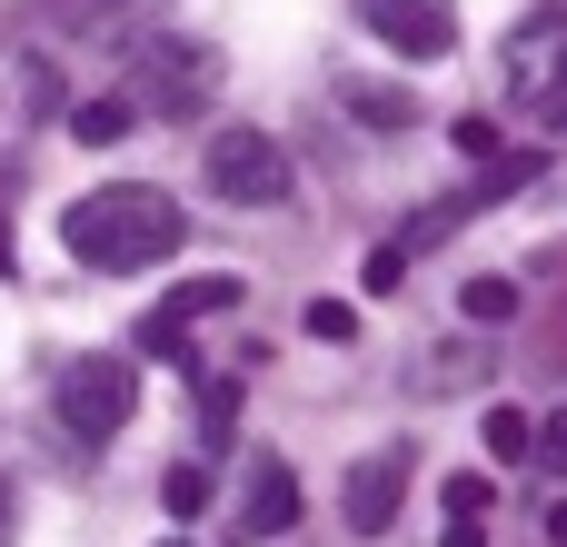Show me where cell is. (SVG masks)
I'll list each match as a JSON object with an SVG mask.
<instances>
[{
    "mask_svg": "<svg viewBox=\"0 0 567 547\" xmlns=\"http://www.w3.org/2000/svg\"><path fill=\"white\" fill-rule=\"evenodd\" d=\"M199 179H209V199H229V209H289V189H299V169H289V149L269 140V130H219L209 140V159H199Z\"/></svg>",
    "mask_w": 567,
    "mask_h": 547,
    "instance_id": "obj_3",
    "label": "cell"
},
{
    "mask_svg": "<svg viewBox=\"0 0 567 547\" xmlns=\"http://www.w3.org/2000/svg\"><path fill=\"white\" fill-rule=\"evenodd\" d=\"M478 508H488V468H458L449 478V518H478Z\"/></svg>",
    "mask_w": 567,
    "mask_h": 547,
    "instance_id": "obj_17",
    "label": "cell"
},
{
    "mask_svg": "<svg viewBox=\"0 0 567 547\" xmlns=\"http://www.w3.org/2000/svg\"><path fill=\"white\" fill-rule=\"evenodd\" d=\"M439 547H488V518H449V538Z\"/></svg>",
    "mask_w": 567,
    "mask_h": 547,
    "instance_id": "obj_21",
    "label": "cell"
},
{
    "mask_svg": "<svg viewBox=\"0 0 567 547\" xmlns=\"http://www.w3.org/2000/svg\"><path fill=\"white\" fill-rule=\"evenodd\" d=\"M159 508H169V518H199V508H209V468H199V458H179V468L159 478Z\"/></svg>",
    "mask_w": 567,
    "mask_h": 547,
    "instance_id": "obj_15",
    "label": "cell"
},
{
    "mask_svg": "<svg viewBox=\"0 0 567 547\" xmlns=\"http://www.w3.org/2000/svg\"><path fill=\"white\" fill-rule=\"evenodd\" d=\"M309 339L349 349V339H359V309H349V299H309Z\"/></svg>",
    "mask_w": 567,
    "mask_h": 547,
    "instance_id": "obj_16",
    "label": "cell"
},
{
    "mask_svg": "<svg viewBox=\"0 0 567 547\" xmlns=\"http://www.w3.org/2000/svg\"><path fill=\"white\" fill-rule=\"evenodd\" d=\"M369 289H379V299L409 289V249H369Z\"/></svg>",
    "mask_w": 567,
    "mask_h": 547,
    "instance_id": "obj_18",
    "label": "cell"
},
{
    "mask_svg": "<svg viewBox=\"0 0 567 547\" xmlns=\"http://www.w3.org/2000/svg\"><path fill=\"white\" fill-rule=\"evenodd\" d=\"M558 60H567V20L558 10H528L518 30H508V100L518 110H558Z\"/></svg>",
    "mask_w": 567,
    "mask_h": 547,
    "instance_id": "obj_5",
    "label": "cell"
},
{
    "mask_svg": "<svg viewBox=\"0 0 567 547\" xmlns=\"http://www.w3.org/2000/svg\"><path fill=\"white\" fill-rule=\"evenodd\" d=\"M20 538V488H10V468H0V547Z\"/></svg>",
    "mask_w": 567,
    "mask_h": 547,
    "instance_id": "obj_20",
    "label": "cell"
},
{
    "mask_svg": "<svg viewBox=\"0 0 567 547\" xmlns=\"http://www.w3.org/2000/svg\"><path fill=\"white\" fill-rule=\"evenodd\" d=\"M478 379H488V359H478V349H458V339H449V349H429V359L409 369V389H419V399H449V389H478Z\"/></svg>",
    "mask_w": 567,
    "mask_h": 547,
    "instance_id": "obj_10",
    "label": "cell"
},
{
    "mask_svg": "<svg viewBox=\"0 0 567 547\" xmlns=\"http://www.w3.org/2000/svg\"><path fill=\"white\" fill-rule=\"evenodd\" d=\"M399 508H409V448H379V458H359V468L339 478V518H349L359 538H389Z\"/></svg>",
    "mask_w": 567,
    "mask_h": 547,
    "instance_id": "obj_6",
    "label": "cell"
},
{
    "mask_svg": "<svg viewBox=\"0 0 567 547\" xmlns=\"http://www.w3.org/2000/svg\"><path fill=\"white\" fill-rule=\"evenodd\" d=\"M359 30H369V40H389L399 60H419V70L458 50V20H449L439 0H359Z\"/></svg>",
    "mask_w": 567,
    "mask_h": 547,
    "instance_id": "obj_7",
    "label": "cell"
},
{
    "mask_svg": "<svg viewBox=\"0 0 567 547\" xmlns=\"http://www.w3.org/2000/svg\"><path fill=\"white\" fill-rule=\"evenodd\" d=\"M528 438H538L528 409H488V458H498V468H528Z\"/></svg>",
    "mask_w": 567,
    "mask_h": 547,
    "instance_id": "obj_14",
    "label": "cell"
},
{
    "mask_svg": "<svg viewBox=\"0 0 567 547\" xmlns=\"http://www.w3.org/2000/svg\"><path fill=\"white\" fill-rule=\"evenodd\" d=\"M179 209H169V189H150V179H110V189H90V199H70L60 209V249L80 259V269H110V279H130V269H150V259H169L179 249Z\"/></svg>",
    "mask_w": 567,
    "mask_h": 547,
    "instance_id": "obj_1",
    "label": "cell"
},
{
    "mask_svg": "<svg viewBox=\"0 0 567 547\" xmlns=\"http://www.w3.org/2000/svg\"><path fill=\"white\" fill-rule=\"evenodd\" d=\"M130 120H140L130 100H80V110H70V140H80V149H120Z\"/></svg>",
    "mask_w": 567,
    "mask_h": 547,
    "instance_id": "obj_12",
    "label": "cell"
},
{
    "mask_svg": "<svg viewBox=\"0 0 567 547\" xmlns=\"http://www.w3.org/2000/svg\"><path fill=\"white\" fill-rule=\"evenodd\" d=\"M449 140H458V149H468V159H498V120H458V130H449Z\"/></svg>",
    "mask_w": 567,
    "mask_h": 547,
    "instance_id": "obj_19",
    "label": "cell"
},
{
    "mask_svg": "<svg viewBox=\"0 0 567 547\" xmlns=\"http://www.w3.org/2000/svg\"><path fill=\"white\" fill-rule=\"evenodd\" d=\"M339 100H349L369 130H409V120H419V100H409V90H389V80H349Z\"/></svg>",
    "mask_w": 567,
    "mask_h": 547,
    "instance_id": "obj_11",
    "label": "cell"
},
{
    "mask_svg": "<svg viewBox=\"0 0 567 547\" xmlns=\"http://www.w3.org/2000/svg\"><path fill=\"white\" fill-rule=\"evenodd\" d=\"M289 528H299V478L279 458H259L239 488V538H289Z\"/></svg>",
    "mask_w": 567,
    "mask_h": 547,
    "instance_id": "obj_9",
    "label": "cell"
},
{
    "mask_svg": "<svg viewBox=\"0 0 567 547\" xmlns=\"http://www.w3.org/2000/svg\"><path fill=\"white\" fill-rule=\"evenodd\" d=\"M159 547H189V538H159Z\"/></svg>",
    "mask_w": 567,
    "mask_h": 547,
    "instance_id": "obj_23",
    "label": "cell"
},
{
    "mask_svg": "<svg viewBox=\"0 0 567 547\" xmlns=\"http://www.w3.org/2000/svg\"><path fill=\"white\" fill-rule=\"evenodd\" d=\"M458 309H468L478 329H508V319H518V279H498V269H478V279L458 289Z\"/></svg>",
    "mask_w": 567,
    "mask_h": 547,
    "instance_id": "obj_13",
    "label": "cell"
},
{
    "mask_svg": "<svg viewBox=\"0 0 567 547\" xmlns=\"http://www.w3.org/2000/svg\"><path fill=\"white\" fill-rule=\"evenodd\" d=\"M219 309H239V279H229V269H209V279H179V289H169V299L140 319V349H169V359H179V339H189L199 319H219Z\"/></svg>",
    "mask_w": 567,
    "mask_h": 547,
    "instance_id": "obj_8",
    "label": "cell"
},
{
    "mask_svg": "<svg viewBox=\"0 0 567 547\" xmlns=\"http://www.w3.org/2000/svg\"><path fill=\"white\" fill-rule=\"evenodd\" d=\"M130 50V110H169V120H189V110H209V90H219V50L209 40H120Z\"/></svg>",
    "mask_w": 567,
    "mask_h": 547,
    "instance_id": "obj_2",
    "label": "cell"
},
{
    "mask_svg": "<svg viewBox=\"0 0 567 547\" xmlns=\"http://www.w3.org/2000/svg\"><path fill=\"white\" fill-rule=\"evenodd\" d=\"M50 409H60V429L70 438H120L130 429V409H140V369L130 359H70L60 379H50Z\"/></svg>",
    "mask_w": 567,
    "mask_h": 547,
    "instance_id": "obj_4",
    "label": "cell"
},
{
    "mask_svg": "<svg viewBox=\"0 0 567 547\" xmlns=\"http://www.w3.org/2000/svg\"><path fill=\"white\" fill-rule=\"evenodd\" d=\"M10 269H20V239H10V219H0V279H10Z\"/></svg>",
    "mask_w": 567,
    "mask_h": 547,
    "instance_id": "obj_22",
    "label": "cell"
}]
</instances>
